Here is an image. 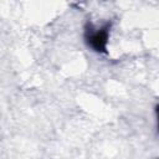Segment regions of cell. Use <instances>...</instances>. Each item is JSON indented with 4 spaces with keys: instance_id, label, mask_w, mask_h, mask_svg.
<instances>
[{
    "instance_id": "cell-1",
    "label": "cell",
    "mask_w": 159,
    "mask_h": 159,
    "mask_svg": "<svg viewBox=\"0 0 159 159\" xmlns=\"http://www.w3.org/2000/svg\"><path fill=\"white\" fill-rule=\"evenodd\" d=\"M109 29H111V24H106L101 29H92L91 25H87L84 32V39L87 45L96 52L106 53L108 37H109Z\"/></svg>"
}]
</instances>
